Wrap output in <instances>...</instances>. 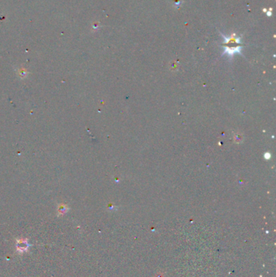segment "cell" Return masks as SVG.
<instances>
[{"label":"cell","instance_id":"obj_1","mask_svg":"<svg viewBox=\"0 0 276 277\" xmlns=\"http://www.w3.org/2000/svg\"><path fill=\"white\" fill-rule=\"evenodd\" d=\"M29 246H30V245L28 244V241H26V240L18 239L16 241V249L19 253H24V252L28 251Z\"/></svg>","mask_w":276,"mask_h":277},{"label":"cell","instance_id":"obj_2","mask_svg":"<svg viewBox=\"0 0 276 277\" xmlns=\"http://www.w3.org/2000/svg\"><path fill=\"white\" fill-rule=\"evenodd\" d=\"M58 212L60 214H64V213L67 212V208H65V206H62V207H61L59 210H58Z\"/></svg>","mask_w":276,"mask_h":277}]
</instances>
